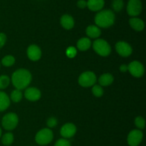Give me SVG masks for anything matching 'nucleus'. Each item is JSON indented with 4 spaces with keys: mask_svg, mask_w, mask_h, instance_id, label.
<instances>
[{
    "mask_svg": "<svg viewBox=\"0 0 146 146\" xmlns=\"http://www.w3.org/2000/svg\"><path fill=\"white\" fill-rule=\"evenodd\" d=\"M76 127L73 123H66L64 125L61 127V130H60V133H61V136L64 138L68 139L71 138L76 133Z\"/></svg>",
    "mask_w": 146,
    "mask_h": 146,
    "instance_id": "11",
    "label": "nucleus"
},
{
    "mask_svg": "<svg viewBox=\"0 0 146 146\" xmlns=\"http://www.w3.org/2000/svg\"><path fill=\"white\" fill-rule=\"evenodd\" d=\"M15 62V58L12 55H7L1 60V64L5 67H11Z\"/></svg>",
    "mask_w": 146,
    "mask_h": 146,
    "instance_id": "23",
    "label": "nucleus"
},
{
    "mask_svg": "<svg viewBox=\"0 0 146 146\" xmlns=\"http://www.w3.org/2000/svg\"><path fill=\"white\" fill-rule=\"evenodd\" d=\"M19 123V117L14 113L6 114L1 120L2 127L7 130H12L17 126Z\"/></svg>",
    "mask_w": 146,
    "mask_h": 146,
    "instance_id": "5",
    "label": "nucleus"
},
{
    "mask_svg": "<svg viewBox=\"0 0 146 146\" xmlns=\"http://www.w3.org/2000/svg\"><path fill=\"white\" fill-rule=\"evenodd\" d=\"M93 48L94 51L102 57H107L111 52V47L106 40L102 39H97L93 43Z\"/></svg>",
    "mask_w": 146,
    "mask_h": 146,
    "instance_id": "3",
    "label": "nucleus"
},
{
    "mask_svg": "<svg viewBox=\"0 0 146 146\" xmlns=\"http://www.w3.org/2000/svg\"><path fill=\"white\" fill-rule=\"evenodd\" d=\"M114 78L112 74L109 73H105L100 76L98 78V82L101 86H109L113 82Z\"/></svg>",
    "mask_w": 146,
    "mask_h": 146,
    "instance_id": "19",
    "label": "nucleus"
},
{
    "mask_svg": "<svg viewBox=\"0 0 146 146\" xmlns=\"http://www.w3.org/2000/svg\"><path fill=\"white\" fill-rule=\"evenodd\" d=\"M128 70L135 77H142L145 72L143 65L138 61L131 62L129 65H128Z\"/></svg>",
    "mask_w": 146,
    "mask_h": 146,
    "instance_id": "9",
    "label": "nucleus"
},
{
    "mask_svg": "<svg viewBox=\"0 0 146 146\" xmlns=\"http://www.w3.org/2000/svg\"><path fill=\"white\" fill-rule=\"evenodd\" d=\"M77 6L80 9H84L87 7V1L86 0H78L77 2Z\"/></svg>",
    "mask_w": 146,
    "mask_h": 146,
    "instance_id": "32",
    "label": "nucleus"
},
{
    "mask_svg": "<svg viewBox=\"0 0 146 146\" xmlns=\"http://www.w3.org/2000/svg\"><path fill=\"white\" fill-rule=\"evenodd\" d=\"M54 134L52 130L49 128H44L36 134L35 140L37 144L40 145H46L52 141Z\"/></svg>",
    "mask_w": 146,
    "mask_h": 146,
    "instance_id": "4",
    "label": "nucleus"
},
{
    "mask_svg": "<svg viewBox=\"0 0 146 146\" xmlns=\"http://www.w3.org/2000/svg\"><path fill=\"white\" fill-rule=\"evenodd\" d=\"M1 133H2V132H1V129L0 128V137H1Z\"/></svg>",
    "mask_w": 146,
    "mask_h": 146,
    "instance_id": "34",
    "label": "nucleus"
},
{
    "mask_svg": "<svg viewBox=\"0 0 146 146\" xmlns=\"http://www.w3.org/2000/svg\"><path fill=\"white\" fill-rule=\"evenodd\" d=\"M96 76L91 71L83 72L78 77V83L84 87H89L94 85L96 82Z\"/></svg>",
    "mask_w": 146,
    "mask_h": 146,
    "instance_id": "6",
    "label": "nucleus"
},
{
    "mask_svg": "<svg viewBox=\"0 0 146 146\" xmlns=\"http://www.w3.org/2000/svg\"><path fill=\"white\" fill-rule=\"evenodd\" d=\"M86 33L87 36L91 38H98L100 37L101 34V31L100 28L97 26L95 25H90L87 27L86 29Z\"/></svg>",
    "mask_w": 146,
    "mask_h": 146,
    "instance_id": "17",
    "label": "nucleus"
},
{
    "mask_svg": "<svg viewBox=\"0 0 146 146\" xmlns=\"http://www.w3.org/2000/svg\"><path fill=\"white\" fill-rule=\"evenodd\" d=\"M41 92L36 87H28V88L26 89L25 92H24V97H25V98L31 102L38 100L41 98Z\"/></svg>",
    "mask_w": 146,
    "mask_h": 146,
    "instance_id": "12",
    "label": "nucleus"
},
{
    "mask_svg": "<svg viewBox=\"0 0 146 146\" xmlns=\"http://www.w3.org/2000/svg\"><path fill=\"white\" fill-rule=\"evenodd\" d=\"M135 124L138 128H139L140 130H143L145 128V119L141 116H138L135 119Z\"/></svg>",
    "mask_w": 146,
    "mask_h": 146,
    "instance_id": "27",
    "label": "nucleus"
},
{
    "mask_svg": "<svg viewBox=\"0 0 146 146\" xmlns=\"http://www.w3.org/2000/svg\"><path fill=\"white\" fill-rule=\"evenodd\" d=\"M129 24L133 29L136 31H142L145 27V24L142 19L137 17H132L129 19Z\"/></svg>",
    "mask_w": 146,
    "mask_h": 146,
    "instance_id": "16",
    "label": "nucleus"
},
{
    "mask_svg": "<svg viewBox=\"0 0 146 146\" xmlns=\"http://www.w3.org/2000/svg\"><path fill=\"white\" fill-rule=\"evenodd\" d=\"M105 1L104 0H88L87 7L92 11H99L104 8Z\"/></svg>",
    "mask_w": 146,
    "mask_h": 146,
    "instance_id": "14",
    "label": "nucleus"
},
{
    "mask_svg": "<svg viewBox=\"0 0 146 146\" xmlns=\"http://www.w3.org/2000/svg\"><path fill=\"white\" fill-rule=\"evenodd\" d=\"M143 5L141 0H129L127 4V12L133 17L138 16L142 11Z\"/></svg>",
    "mask_w": 146,
    "mask_h": 146,
    "instance_id": "7",
    "label": "nucleus"
},
{
    "mask_svg": "<svg viewBox=\"0 0 146 146\" xmlns=\"http://www.w3.org/2000/svg\"><path fill=\"white\" fill-rule=\"evenodd\" d=\"M27 56L31 61H38L41 57V50L35 44H31L27 49Z\"/></svg>",
    "mask_w": 146,
    "mask_h": 146,
    "instance_id": "13",
    "label": "nucleus"
},
{
    "mask_svg": "<svg viewBox=\"0 0 146 146\" xmlns=\"http://www.w3.org/2000/svg\"><path fill=\"white\" fill-rule=\"evenodd\" d=\"M143 134L141 130H133L128 134L127 142L130 146H138L141 144Z\"/></svg>",
    "mask_w": 146,
    "mask_h": 146,
    "instance_id": "8",
    "label": "nucleus"
},
{
    "mask_svg": "<svg viewBox=\"0 0 146 146\" xmlns=\"http://www.w3.org/2000/svg\"><path fill=\"white\" fill-rule=\"evenodd\" d=\"M1 142H2L3 145H10L14 142V135L11 133H5L1 137Z\"/></svg>",
    "mask_w": 146,
    "mask_h": 146,
    "instance_id": "21",
    "label": "nucleus"
},
{
    "mask_svg": "<svg viewBox=\"0 0 146 146\" xmlns=\"http://www.w3.org/2000/svg\"><path fill=\"white\" fill-rule=\"evenodd\" d=\"M7 42V36L4 33H0V49L2 48Z\"/></svg>",
    "mask_w": 146,
    "mask_h": 146,
    "instance_id": "31",
    "label": "nucleus"
},
{
    "mask_svg": "<svg viewBox=\"0 0 146 146\" xmlns=\"http://www.w3.org/2000/svg\"><path fill=\"white\" fill-rule=\"evenodd\" d=\"M10 83V79L7 75L0 76V90L7 88Z\"/></svg>",
    "mask_w": 146,
    "mask_h": 146,
    "instance_id": "25",
    "label": "nucleus"
},
{
    "mask_svg": "<svg viewBox=\"0 0 146 146\" xmlns=\"http://www.w3.org/2000/svg\"><path fill=\"white\" fill-rule=\"evenodd\" d=\"M91 46V42L88 37H83L77 42V47L80 51H86Z\"/></svg>",
    "mask_w": 146,
    "mask_h": 146,
    "instance_id": "20",
    "label": "nucleus"
},
{
    "mask_svg": "<svg viewBox=\"0 0 146 146\" xmlns=\"http://www.w3.org/2000/svg\"><path fill=\"white\" fill-rule=\"evenodd\" d=\"M54 146H71V143L67 139L61 138L56 141Z\"/></svg>",
    "mask_w": 146,
    "mask_h": 146,
    "instance_id": "29",
    "label": "nucleus"
},
{
    "mask_svg": "<svg viewBox=\"0 0 146 146\" xmlns=\"http://www.w3.org/2000/svg\"><path fill=\"white\" fill-rule=\"evenodd\" d=\"M115 16L113 11L109 9L101 10L95 17V22L97 27L108 28L115 22Z\"/></svg>",
    "mask_w": 146,
    "mask_h": 146,
    "instance_id": "2",
    "label": "nucleus"
},
{
    "mask_svg": "<svg viewBox=\"0 0 146 146\" xmlns=\"http://www.w3.org/2000/svg\"><path fill=\"white\" fill-rule=\"evenodd\" d=\"M124 6V2L123 0H113L112 7L113 10L117 12H119L123 9Z\"/></svg>",
    "mask_w": 146,
    "mask_h": 146,
    "instance_id": "24",
    "label": "nucleus"
},
{
    "mask_svg": "<svg viewBox=\"0 0 146 146\" xmlns=\"http://www.w3.org/2000/svg\"><path fill=\"white\" fill-rule=\"evenodd\" d=\"M32 76L30 72L26 69H19L16 70L11 76V82L16 89L24 90L31 83Z\"/></svg>",
    "mask_w": 146,
    "mask_h": 146,
    "instance_id": "1",
    "label": "nucleus"
},
{
    "mask_svg": "<svg viewBox=\"0 0 146 146\" xmlns=\"http://www.w3.org/2000/svg\"><path fill=\"white\" fill-rule=\"evenodd\" d=\"M120 70L122 72H126L128 71V66L125 65V64H121L120 66Z\"/></svg>",
    "mask_w": 146,
    "mask_h": 146,
    "instance_id": "33",
    "label": "nucleus"
},
{
    "mask_svg": "<svg viewBox=\"0 0 146 146\" xmlns=\"http://www.w3.org/2000/svg\"><path fill=\"white\" fill-rule=\"evenodd\" d=\"M92 92L94 96L97 97H102L104 94V90L102 88V86L98 85V84H94L93 85Z\"/></svg>",
    "mask_w": 146,
    "mask_h": 146,
    "instance_id": "26",
    "label": "nucleus"
},
{
    "mask_svg": "<svg viewBox=\"0 0 146 146\" xmlns=\"http://www.w3.org/2000/svg\"><path fill=\"white\" fill-rule=\"evenodd\" d=\"M22 92H21V90H13L11 93V95H10V97H11V100H12L14 102H19L22 99Z\"/></svg>",
    "mask_w": 146,
    "mask_h": 146,
    "instance_id": "22",
    "label": "nucleus"
},
{
    "mask_svg": "<svg viewBox=\"0 0 146 146\" xmlns=\"http://www.w3.org/2000/svg\"><path fill=\"white\" fill-rule=\"evenodd\" d=\"M66 55L67 57L69 58H74L76 55L77 50L75 47H69L66 50Z\"/></svg>",
    "mask_w": 146,
    "mask_h": 146,
    "instance_id": "28",
    "label": "nucleus"
},
{
    "mask_svg": "<svg viewBox=\"0 0 146 146\" xmlns=\"http://www.w3.org/2000/svg\"><path fill=\"white\" fill-rule=\"evenodd\" d=\"M10 105V100L9 96L4 92L0 91V112L7 110Z\"/></svg>",
    "mask_w": 146,
    "mask_h": 146,
    "instance_id": "18",
    "label": "nucleus"
},
{
    "mask_svg": "<svg viewBox=\"0 0 146 146\" xmlns=\"http://www.w3.org/2000/svg\"><path fill=\"white\" fill-rule=\"evenodd\" d=\"M46 124L48 127L52 128V127H56V126L57 125V124H58V121H57V119L56 118V117H51L47 120Z\"/></svg>",
    "mask_w": 146,
    "mask_h": 146,
    "instance_id": "30",
    "label": "nucleus"
},
{
    "mask_svg": "<svg viewBox=\"0 0 146 146\" xmlns=\"http://www.w3.org/2000/svg\"><path fill=\"white\" fill-rule=\"evenodd\" d=\"M61 24L66 29H71L74 27V19L69 14H64L61 17Z\"/></svg>",
    "mask_w": 146,
    "mask_h": 146,
    "instance_id": "15",
    "label": "nucleus"
},
{
    "mask_svg": "<svg viewBox=\"0 0 146 146\" xmlns=\"http://www.w3.org/2000/svg\"><path fill=\"white\" fill-rule=\"evenodd\" d=\"M115 50L121 57H129L133 52V49L128 43L123 41H120L115 44Z\"/></svg>",
    "mask_w": 146,
    "mask_h": 146,
    "instance_id": "10",
    "label": "nucleus"
}]
</instances>
